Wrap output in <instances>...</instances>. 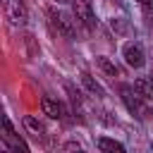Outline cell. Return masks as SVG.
I'll list each match as a JSON object with an SVG mask.
<instances>
[{
    "mask_svg": "<svg viewBox=\"0 0 153 153\" xmlns=\"http://www.w3.org/2000/svg\"><path fill=\"white\" fill-rule=\"evenodd\" d=\"M48 22H50V26L60 36H65V38H72L74 36V19L67 12H62L57 7H48Z\"/></svg>",
    "mask_w": 153,
    "mask_h": 153,
    "instance_id": "1",
    "label": "cell"
},
{
    "mask_svg": "<svg viewBox=\"0 0 153 153\" xmlns=\"http://www.w3.org/2000/svg\"><path fill=\"white\" fill-rule=\"evenodd\" d=\"M120 93H122V100H124L127 110H129L134 117H139V120L146 117V103H143V96H141L134 86H122Z\"/></svg>",
    "mask_w": 153,
    "mask_h": 153,
    "instance_id": "2",
    "label": "cell"
},
{
    "mask_svg": "<svg viewBox=\"0 0 153 153\" xmlns=\"http://www.w3.org/2000/svg\"><path fill=\"white\" fill-rule=\"evenodd\" d=\"M2 141H5V148H7L10 153H29L26 141L14 131V127H12V122H10L7 117L2 120Z\"/></svg>",
    "mask_w": 153,
    "mask_h": 153,
    "instance_id": "3",
    "label": "cell"
},
{
    "mask_svg": "<svg viewBox=\"0 0 153 153\" xmlns=\"http://www.w3.org/2000/svg\"><path fill=\"white\" fill-rule=\"evenodd\" d=\"M2 12H5L7 22L14 24V26H24L26 19H29V12H26L24 0H2Z\"/></svg>",
    "mask_w": 153,
    "mask_h": 153,
    "instance_id": "4",
    "label": "cell"
},
{
    "mask_svg": "<svg viewBox=\"0 0 153 153\" xmlns=\"http://www.w3.org/2000/svg\"><path fill=\"white\" fill-rule=\"evenodd\" d=\"M72 10H74V17H76L79 24H84L86 29L96 26V14H93V10L86 0H72Z\"/></svg>",
    "mask_w": 153,
    "mask_h": 153,
    "instance_id": "5",
    "label": "cell"
},
{
    "mask_svg": "<svg viewBox=\"0 0 153 153\" xmlns=\"http://www.w3.org/2000/svg\"><path fill=\"white\" fill-rule=\"evenodd\" d=\"M122 55H124V62H127L129 67H143V62H146L143 48H141V43H136V41L127 43L124 50H122Z\"/></svg>",
    "mask_w": 153,
    "mask_h": 153,
    "instance_id": "6",
    "label": "cell"
},
{
    "mask_svg": "<svg viewBox=\"0 0 153 153\" xmlns=\"http://www.w3.org/2000/svg\"><path fill=\"white\" fill-rule=\"evenodd\" d=\"M41 108H43V112L48 115V117H53V120H60L62 117V105L57 103V100H53V98H41Z\"/></svg>",
    "mask_w": 153,
    "mask_h": 153,
    "instance_id": "7",
    "label": "cell"
},
{
    "mask_svg": "<svg viewBox=\"0 0 153 153\" xmlns=\"http://www.w3.org/2000/svg\"><path fill=\"white\" fill-rule=\"evenodd\" d=\"M98 148H100V153H127V148L120 141L108 139V136H100L98 139Z\"/></svg>",
    "mask_w": 153,
    "mask_h": 153,
    "instance_id": "8",
    "label": "cell"
},
{
    "mask_svg": "<svg viewBox=\"0 0 153 153\" xmlns=\"http://www.w3.org/2000/svg\"><path fill=\"white\" fill-rule=\"evenodd\" d=\"M134 88H136V91L143 96V100L153 103V79L141 76V79H136V81H134Z\"/></svg>",
    "mask_w": 153,
    "mask_h": 153,
    "instance_id": "9",
    "label": "cell"
},
{
    "mask_svg": "<svg viewBox=\"0 0 153 153\" xmlns=\"http://www.w3.org/2000/svg\"><path fill=\"white\" fill-rule=\"evenodd\" d=\"M24 127H26L36 139H43V136H45V127H43L33 115H26V117H24Z\"/></svg>",
    "mask_w": 153,
    "mask_h": 153,
    "instance_id": "10",
    "label": "cell"
},
{
    "mask_svg": "<svg viewBox=\"0 0 153 153\" xmlns=\"http://www.w3.org/2000/svg\"><path fill=\"white\" fill-rule=\"evenodd\" d=\"M96 62H98V67H100V69H103L108 76H117V74H120V69H117V67H115V65H112L108 57H103V55H100Z\"/></svg>",
    "mask_w": 153,
    "mask_h": 153,
    "instance_id": "11",
    "label": "cell"
},
{
    "mask_svg": "<svg viewBox=\"0 0 153 153\" xmlns=\"http://www.w3.org/2000/svg\"><path fill=\"white\" fill-rule=\"evenodd\" d=\"M81 81H84V86H86L91 93H98V96H103V88H100V86H98V84L91 79V74H88V72H81Z\"/></svg>",
    "mask_w": 153,
    "mask_h": 153,
    "instance_id": "12",
    "label": "cell"
},
{
    "mask_svg": "<svg viewBox=\"0 0 153 153\" xmlns=\"http://www.w3.org/2000/svg\"><path fill=\"white\" fill-rule=\"evenodd\" d=\"M65 153H84V151H81L76 143H67V146H65Z\"/></svg>",
    "mask_w": 153,
    "mask_h": 153,
    "instance_id": "13",
    "label": "cell"
},
{
    "mask_svg": "<svg viewBox=\"0 0 153 153\" xmlns=\"http://www.w3.org/2000/svg\"><path fill=\"white\" fill-rule=\"evenodd\" d=\"M139 2H141L143 7H153V0H139Z\"/></svg>",
    "mask_w": 153,
    "mask_h": 153,
    "instance_id": "14",
    "label": "cell"
},
{
    "mask_svg": "<svg viewBox=\"0 0 153 153\" xmlns=\"http://www.w3.org/2000/svg\"><path fill=\"white\" fill-rule=\"evenodd\" d=\"M151 148H153V141H151Z\"/></svg>",
    "mask_w": 153,
    "mask_h": 153,
    "instance_id": "15",
    "label": "cell"
},
{
    "mask_svg": "<svg viewBox=\"0 0 153 153\" xmlns=\"http://www.w3.org/2000/svg\"><path fill=\"white\" fill-rule=\"evenodd\" d=\"M5 153H10V151H7V148H5Z\"/></svg>",
    "mask_w": 153,
    "mask_h": 153,
    "instance_id": "16",
    "label": "cell"
}]
</instances>
